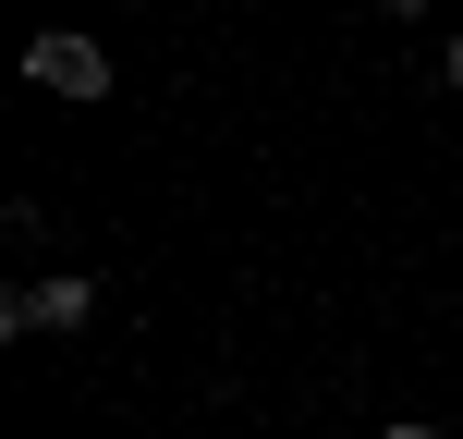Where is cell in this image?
I'll list each match as a JSON object with an SVG mask.
<instances>
[{
    "instance_id": "cell-1",
    "label": "cell",
    "mask_w": 463,
    "mask_h": 439,
    "mask_svg": "<svg viewBox=\"0 0 463 439\" xmlns=\"http://www.w3.org/2000/svg\"><path fill=\"white\" fill-rule=\"evenodd\" d=\"M24 86H49V98H110V49L73 37V24H49V37H24Z\"/></svg>"
},
{
    "instance_id": "cell-2",
    "label": "cell",
    "mask_w": 463,
    "mask_h": 439,
    "mask_svg": "<svg viewBox=\"0 0 463 439\" xmlns=\"http://www.w3.org/2000/svg\"><path fill=\"white\" fill-rule=\"evenodd\" d=\"M98 318V281L61 269V281H24V293H0V329H86Z\"/></svg>"
},
{
    "instance_id": "cell-5",
    "label": "cell",
    "mask_w": 463,
    "mask_h": 439,
    "mask_svg": "<svg viewBox=\"0 0 463 439\" xmlns=\"http://www.w3.org/2000/svg\"><path fill=\"white\" fill-rule=\"evenodd\" d=\"M391 13H439V0H391Z\"/></svg>"
},
{
    "instance_id": "cell-4",
    "label": "cell",
    "mask_w": 463,
    "mask_h": 439,
    "mask_svg": "<svg viewBox=\"0 0 463 439\" xmlns=\"http://www.w3.org/2000/svg\"><path fill=\"white\" fill-rule=\"evenodd\" d=\"M378 439H439V427H378Z\"/></svg>"
},
{
    "instance_id": "cell-3",
    "label": "cell",
    "mask_w": 463,
    "mask_h": 439,
    "mask_svg": "<svg viewBox=\"0 0 463 439\" xmlns=\"http://www.w3.org/2000/svg\"><path fill=\"white\" fill-rule=\"evenodd\" d=\"M439 86H451V98H463V37H451V49H439Z\"/></svg>"
}]
</instances>
